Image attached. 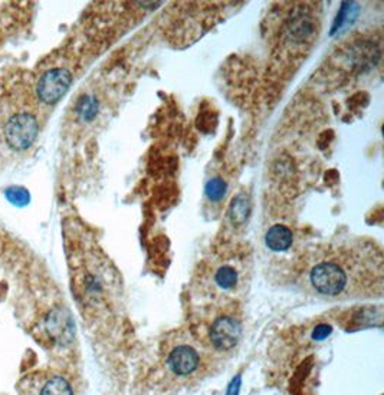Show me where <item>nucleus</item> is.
Here are the masks:
<instances>
[{"instance_id":"f257e3e1","label":"nucleus","mask_w":384,"mask_h":395,"mask_svg":"<svg viewBox=\"0 0 384 395\" xmlns=\"http://www.w3.org/2000/svg\"><path fill=\"white\" fill-rule=\"evenodd\" d=\"M380 259V255L363 257L354 256H331L318 260L311 266L308 279L309 285L318 295L327 297H344L351 295H360L365 288L363 280L369 277L381 282V268H370L369 261Z\"/></svg>"},{"instance_id":"f03ea898","label":"nucleus","mask_w":384,"mask_h":395,"mask_svg":"<svg viewBox=\"0 0 384 395\" xmlns=\"http://www.w3.org/2000/svg\"><path fill=\"white\" fill-rule=\"evenodd\" d=\"M161 362L169 377L179 384H189L212 371L214 353L197 338L180 332L169 338L161 349Z\"/></svg>"},{"instance_id":"7ed1b4c3","label":"nucleus","mask_w":384,"mask_h":395,"mask_svg":"<svg viewBox=\"0 0 384 395\" xmlns=\"http://www.w3.org/2000/svg\"><path fill=\"white\" fill-rule=\"evenodd\" d=\"M74 289L80 304L88 311L111 309L120 296V279L114 268H109L105 256L93 252L91 259L75 268Z\"/></svg>"},{"instance_id":"20e7f679","label":"nucleus","mask_w":384,"mask_h":395,"mask_svg":"<svg viewBox=\"0 0 384 395\" xmlns=\"http://www.w3.org/2000/svg\"><path fill=\"white\" fill-rule=\"evenodd\" d=\"M208 340L202 341L214 355L232 352L242 338V325L230 313L217 315L208 328Z\"/></svg>"},{"instance_id":"39448f33","label":"nucleus","mask_w":384,"mask_h":395,"mask_svg":"<svg viewBox=\"0 0 384 395\" xmlns=\"http://www.w3.org/2000/svg\"><path fill=\"white\" fill-rule=\"evenodd\" d=\"M38 121L30 114H16L5 127L6 143L17 151L29 148L38 137Z\"/></svg>"},{"instance_id":"423d86ee","label":"nucleus","mask_w":384,"mask_h":395,"mask_svg":"<svg viewBox=\"0 0 384 395\" xmlns=\"http://www.w3.org/2000/svg\"><path fill=\"white\" fill-rule=\"evenodd\" d=\"M71 84L72 75L68 69L53 68L42 75L38 86H36V92H38L41 101L52 105L57 104L65 95Z\"/></svg>"},{"instance_id":"0eeeda50","label":"nucleus","mask_w":384,"mask_h":395,"mask_svg":"<svg viewBox=\"0 0 384 395\" xmlns=\"http://www.w3.org/2000/svg\"><path fill=\"white\" fill-rule=\"evenodd\" d=\"M213 285L225 293L235 292L241 284V275L233 265L229 263H223V265H219L212 276Z\"/></svg>"},{"instance_id":"6e6552de","label":"nucleus","mask_w":384,"mask_h":395,"mask_svg":"<svg viewBox=\"0 0 384 395\" xmlns=\"http://www.w3.org/2000/svg\"><path fill=\"white\" fill-rule=\"evenodd\" d=\"M292 243H294V235L284 224L272 226L265 235V244L273 252H285L292 246Z\"/></svg>"},{"instance_id":"1a4fd4ad","label":"nucleus","mask_w":384,"mask_h":395,"mask_svg":"<svg viewBox=\"0 0 384 395\" xmlns=\"http://www.w3.org/2000/svg\"><path fill=\"white\" fill-rule=\"evenodd\" d=\"M39 395H74V389L66 378L61 375H52L41 388Z\"/></svg>"},{"instance_id":"9d476101","label":"nucleus","mask_w":384,"mask_h":395,"mask_svg":"<svg viewBox=\"0 0 384 395\" xmlns=\"http://www.w3.org/2000/svg\"><path fill=\"white\" fill-rule=\"evenodd\" d=\"M250 214V201L246 196H237L233 199L230 209H229V217L233 224H244Z\"/></svg>"},{"instance_id":"9b49d317","label":"nucleus","mask_w":384,"mask_h":395,"mask_svg":"<svg viewBox=\"0 0 384 395\" xmlns=\"http://www.w3.org/2000/svg\"><path fill=\"white\" fill-rule=\"evenodd\" d=\"M206 196L209 200L212 201H219V200H222L225 196H226V192H228V184L223 178L221 177H214L212 180L208 181L206 184Z\"/></svg>"},{"instance_id":"f8f14e48","label":"nucleus","mask_w":384,"mask_h":395,"mask_svg":"<svg viewBox=\"0 0 384 395\" xmlns=\"http://www.w3.org/2000/svg\"><path fill=\"white\" fill-rule=\"evenodd\" d=\"M77 111H78V114L82 120L85 121H91L93 120L95 116H97V112H98V102L95 98L93 97H82L80 101H78V105H77Z\"/></svg>"},{"instance_id":"ddd939ff","label":"nucleus","mask_w":384,"mask_h":395,"mask_svg":"<svg viewBox=\"0 0 384 395\" xmlns=\"http://www.w3.org/2000/svg\"><path fill=\"white\" fill-rule=\"evenodd\" d=\"M6 199L16 207H25L30 201V194L25 187H9L5 192Z\"/></svg>"},{"instance_id":"4468645a","label":"nucleus","mask_w":384,"mask_h":395,"mask_svg":"<svg viewBox=\"0 0 384 395\" xmlns=\"http://www.w3.org/2000/svg\"><path fill=\"white\" fill-rule=\"evenodd\" d=\"M331 332H333L331 325H328V324H320V325H317V327L314 328V331H313V340H316V341H324V340H327L328 336L331 335Z\"/></svg>"},{"instance_id":"2eb2a0df","label":"nucleus","mask_w":384,"mask_h":395,"mask_svg":"<svg viewBox=\"0 0 384 395\" xmlns=\"http://www.w3.org/2000/svg\"><path fill=\"white\" fill-rule=\"evenodd\" d=\"M239 388H241V375H237L236 378L232 380L229 388H228V392L226 395H237L239 394Z\"/></svg>"}]
</instances>
